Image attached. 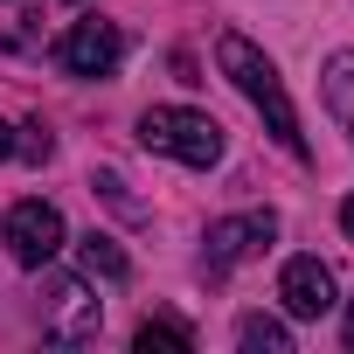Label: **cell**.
I'll return each mask as SVG.
<instances>
[{
	"label": "cell",
	"mask_w": 354,
	"mask_h": 354,
	"mask_svg": "<svg viewBox=\"0 0 354 354\" xmlns=\"http://www.w3.org/2000/svg\"><path fill=\"white\" fill-rule=\"evenodd\" d=\"M271 236H278V216L271 209H250V216H223V223H209V271L223 278V271H236V264H250V257H264L271 250Z\"/></svg>",
	"instance_id": "obj_5"
},
{
	"label": "cell",
	"mask_w": 354,
	"mask_h": 354,
	"mask_svg": "<svg viewBox=\"0 0 354 354\" xmlns=\"http://www.w3.org/2000/svg\"><path fill=\"white\" fill-rule=\"evenodd\" d=\"M132 347H139V354H188V347H195V326L160 313V319H146V326L132 333Z\"/></svg>",
	"instance_id": "obj_10"
},
{
	"label": "cell",
	"mask_w": 354,
	"mask_h": 354,
	"mask_svg": "<svg viewBox=\"0 0 354 354\" xmlns=\"http://www.w3.org/2000/svg\"><path fill=\"white\" fill-rule=\"evenodd\" d=\"M347 354H354V299H347Z\"/></svg>",
	"instance_id": "obj_15"
},
{
	"label": "cell",
	"mask_w": 354,
	"mask_h": 354,
	"mask_svg": "<svg viewBox=\"0 0 354 354\" xmlns=\"http://www.w3.org/2000/svg\"><path fill=\"white\" fill-rule=\"evenodd\" d=\"M77 257H84V278H104V285H125V278H132V257H125L104 230H91V236L77 243Z\"/></svg>",
	"instance_id": "obj_9"
},
{
	"label": "cell",
	"mask_w": 354,
	"mask_h": 354,
	"mask_svg": "<svg viewBox=\"0 0 354 354\" xmlns=\"http://www.w3.org/2000/svg\"><path fill=\"white\" fill-rule=\"evenodd\" d=\"M319 97H326L333 125L354 139V49H333V56H326V70H319Z\"/></svg>",
	"instance_id": "obj_8"
},
{
	"label": "cell",
	"mask_w": 354,
	"mask_h": 354,
	"mask_svg": "<svg viewBox=\"0 0 354 354\" xmlns=\"http://www.w3.org/2000/svg\"><path fill=\"white\" fill-rule=\"evenodd\" d=\"M97 326H104V306L91 299V285L70 271H49L42 278V333L63 347H84V340H97Z\"/></svg>",
	"instance_id": "obj_3"
},
{
	"label": "cell",
	"mask_w": 354,
	"mask_h": 354,
	"mask_svg": "<svg viewBox=\"0 0 354 354\" xmlns=\"http://www.w3.org/2000/svg\"><path fill=\"white\" fill-rule=\"evenodd\" d=\"M236 340H243V354H292V326L271 319V313H250L236 326Z\"/></svg>",
	"instance_id": "obj_11"
},
{
	"label": "cell",
	"mask_w": 354,
	"mask_h": 354,
	"mask_svg": "<svg viewBox=\"0 0 354 354\" xmlns=\"http://www.w3.org/2000/svg\"><path fill=\"white\" fill-rule=\"evenodd\" d=\"M49 153H56V139H49V125H42V118H28V125L15 132V160H28V167H42Z\"/></svg>",
	"instance_id": "obj_12"
},
{
	"label": "cell",
	"mask_w": 354,
	"mask_h": 354,
	"mask_svg": "<svg viewBox=\"0 0 354 354\" xmlns=\"http://www.w3.org/2000/svg\"><path fill=\"white\" fill-rule=\"evenodd\" d=\"M278 299H285V313L292 319H319V313H333V271L319 264V257H292L285 271H278Z\"/></svg>",
	"instance_id": "obj_7"
},
{
	"label": "cell",
	"mask_w": 354,
	"mask_h": 354,
	"mask_svg": "<svg viewBox=\"0 0 354 354\" xmlns=\"http://www.w3.org/2000/svg\"><path fill=\"white\" fill-rule=\"evenodd\" d=\"M56 63L70 70V77H111L118 63H125V35L111 28V21H70V35L56 42Z\"/></svg>",
	"instance_id": "obj_6"
},
{
	"label": "cell",
	"mask_w": 354,
	"mask_h": 354,
	"mask_svg": "<svg viewBox=\"0 0 354 354\" xmlns=\"http://www.w3.org/2000/svg\"><path fill=\"white\" fill-rule=\"evenodd\" d=\"M216 63H223V77H230V84H236L250 104H257V118L271 125V139H278L292 160H306V132H299V111H292V97H285L278 63H271V56L250 42V35H236V28L216 42Z\"/></svg>",
	"instance_id": "obj_1"
},
{
	"label": "cell",
	"mask_w": 354,
	"mask_h": 354,
	"mask_svg": "<svg viewBox=\"0 0 354 354\" xmlns=\"http://www.w3.org/2000/svg\"><path fill=\"white\" fill-rule=\"evenodd\" d=\"M139 146L181 160V167H216L223 160V125L195 104H153V111H139Z\"/></svg>",
	"instance_id": "obj_2"
},
{
	"label": "cell",
	"mask_w": 354,
	"mask_h": 354,
	"mask_svg": "<svg viewBox=\"0 0 354 354\" xmlns=\"http://www.w3.org/2000/svg\"><path fill=\"white\" fill-rule=\"evenodd\" d=\"M340 230H347V236H354V195H347V202H340Z\"/></svg>",
	"instance_id": "obj_13"
},
{
	"label": "cell",
	"mask_w": 354,
	"mask_h": 354,
	"mask_svg": "<svg viewBox=\"0 0 354 354\" xmlns=\"http://www.w3.org/2000/svg\"><path fill=\"white\" fill-rule=\"evenodd\" d=\"M0 243H8V257H15V264L42 271V264H49V257L70 243V230H63V209H56V202H42V195L15 202V209H8V223H0Z\"/></svg>",
	"instance_id": "obj_4"
},
{
	"label": "cell",
	"mask_w": 354,
	"mask_h": 354,
	"mask_svg": "<svg viewBox=\"0 0 354 354\" xmlns=\"http://www.w3.org/2000/svg\"><path fill=\"white\" fill-rule=\"evenodd\" d=\"M8 153H15V132H8V125H0V160H8Z\"/></svg>",
	"instance_id": "obj_14"
}]
</instances>
